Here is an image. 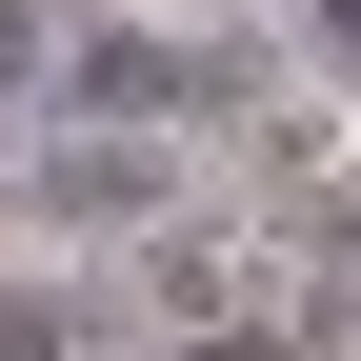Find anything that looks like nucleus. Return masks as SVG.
I'll return each mask as SVG.
<instances>
[{
    "label": "nucleus",
    "instance_id": "nucleus-3",
    "mask_svg": "<svg viewBox=\"0 0 361 361\" xmlns=\"http://www.w3.org/2000/svg\"><path fill=\"white\" fill-rule=\"evenodd\" d=\"M20 80H40V20H20V0H0V101H20Z\"/></svg>",
    "mask_w": 361,
    "mask_h": 361
},
{
    "label": "nucleus",
    "instance_id": "nucleus-1",
    "mask_svg": "<svg viewBox=\"0 0 361 361\" xmlns=\"http://www.w3.org/2000/svg\"><path fill=\"white\" fill-rule=\"evenodd\" d=\"M61 80H80V101H201V80H221V61H180V40H80V61H61Z\"/></svg>",
    "mask_w": 361,
    "mask_h": 361
},
{
    "label": "nucleus",
    "instance_id": "nucleus-2",
    "mask_svg": "<svg viewBox=\"0 0 361 361\" xmlns=\"http://www.w3.org/2000/svg\"><path fill=\"white\" fill-rule=\"evenodd\" d=\"M61 341H80V301H61V281H40V301H0V361H61Z\"/></svg>",
    "mask_w": 361,
    "mask_h": 361
},
{
    "label": "nucleus",
    "instance_id": "nucleus-4",
    "mask_svg": "<svg viewBox=\"0 0 361 361\" xmlns=\"http://www.w3.org/2000/svg\"><path fill=\"white\" fill-rule=\"evenodd\" d=\"M322 61H341V80H361V0H322Z\"/></svg>",
    "mask_w": 361,
    "mask_h": 361
},
{
    "label": "nucleus",
    "instance_id": "nucleus-5",
    "mask_svg": "<svg viewBox=\"0 0 361 361\" xmlns=\"http://www.w3.org/2000/svg\"><path fill=\"white\" fill-rule=\"evenodd\" d=\"M322 341H341V361H361V281H322Z\"/></svg>",
    "mask_w": 361,
    "mask_h": 361
},
{
    "label": "nucleus",
    "instance_id": "nucleus-6",
    "mask_svg": "<svg viewBox=\"0 0 361 361\" xmlns=\"http://www.w3.org/2000/svg\"><path fill=\"white\" fill-rule=\"evenodd\" d=\"M180 361H281V341H180Z\"/></svg>",
    "mask_w": 361,
    "mask_h": 361
}]
</instances>
